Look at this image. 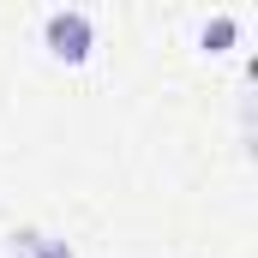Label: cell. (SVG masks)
I'll list each match as a JSON object with an SVG mask.
<instances>
[{
	"mask_svg": "<svg viewBox=\"0 0 258 258\" xmlns=\"http://www.w3.org/2000/svg\"><path fill=\"white\" fill-rule=\"evenodd\" d=\"M42 36H48V54H54V60H84V54H90V42H96L90 12H48Z\"/></svg>",
	"mask_w": 258,
	"mask_h": 258,
	"instance_id": "6da1fadb",
	"label": "cell"
},
{
	"mask_svg": "<svg viewBox=\"0 0 258 258\" xmlns=\"http://www.w3.org/2000/svg\"><path fill=\"white\" fill-rule=\"evenodd\" d=\"M12 258H72V246L54 240V234H42V228H18L12 234Z\"/></svg>",
	"mask_w": 258,
	"mask_h": 258,
	"instance_id": "7a4b0ae2",
	"label": "cell"
},
{
	"mask_svg": "<svg viewBox=\"0 0 258 258\" xmlns=\"http://www.w3.org/2000/svg\"><path fill=\"white\" fill-rule=\"evenodd\" d=\"M222 42H234V18H228V12H222V18H210V24H204V48H210V54H216V48H222Z\"/></svg>",
	"mask_w": 258,
	"mask_h": 258,
	"instance_id": "3957f363",
	"label": "cell"
}]
</instances>
